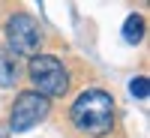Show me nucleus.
Returning a JSON list of instances; mask_svg holds the SVG:
<instances>
[{"instance_id":"nucleus-5","label":"nucleus","mask_w":150,"mask_h":138,"mask_svg":"<svg viewBox=\"0 0 150 138\" xmlns=\"http://www.w3.org/2000/svg\"><path fill=\"white\" fill-rule=\"evenodd\" d=\"M18 81V60L12 57V51L0 54V87H12Z\"/></svg>"},{"instance_id":"nucleus-3","label":"nucleus","mask_w":150,"mask_h":138,"mask_svg":"<svg viewBox=\"0 0 150 138\" xmlns=\"http://www.w3.org/2000/svg\"><path fill=\"white\" fill-rule=\"evenodd\" d=\"M48 117V99L39 96L36 90H27L15 99V105H12V117H9V126L12 132H27L33 129L36 123H42Z\"/></svg>"},{"instance_id":"nucleus-2","label":"nucleus","mask_w":150,"mask_h":138,"mask_svg":"<svg viewBox=\"0 0 150 138\" xmlns=\"http://www.w3.org/2000/svg\"><path fill=\"white\" fill-rule=\"evenodd\" d=\"M30 78L36 84V93L45 96V99L63 96L69 90V75L54 54H36L30 60Z\"/></svg>"},{"instance_id":"nucleus-4","label":"nucleus","mask_w":150,"mask_h":138,"mask_svg":"<svg viewBox=\"0 0 150 138\" xmlns=\"http://www.w3.org/2000/svg\"><path fill=\"white\" fill-rule=\"evenodd\" d=\"M6 36H9V48L15 54H36V48L42 42L39 24L24 12H18V15H12L6 21Z\"/></svg>"},{"instance_id":"nucleus-7","label":"nucleus","mask_w":150,"mask_h":138,"mask_svg":"<svg viewBox=\"0 0 150 138\" xmlns=\"http://www.w3.org/2000/svg\"><path fill=\"white\" fill-rule=\"evenodd\" d=\"M129 93H132L135 99H147V78H132Z\"/></svg>"},{"instance_id":"nucleus-6","label":"nucleus","mask_w":150,"mask_h":138,"mask_svg":"<svg viewBox=\"0 0 150 138\" xmlns=\"http://www.w3.org/2000/svg\"><path fill=\"white\" fill-rule=\"evenodd\" d=\"M123 36H126V42H141L144 36V18L141 15H129L123 21Z\"/></svg>"},{"instance_id":"nucleus-8","label":"nucleus","mask_w":150,"mask_h":138,"mask_svg":"<svg viewBox=\"0 0 150 138\" xmlns=\"http://www.w3.org/2000/svg\"><path fill=\"white\" fill-rule=\"evenodd\" d=\"M0 138H6V132H3V129H0Z\"/></svg>"},{"instance_id":"nucleus-1","label":"nucleus","mask_w":150,"mask_h":138,"mask_svg":"<svg viewBox=\"0 0 150 138\" xmlns=\"http://www.w3.org/2000/svg\"><path fill=\"white\" fill-rule=\"evenodd\" d=\"M72 123L87 135H105L114 123V102L105 90H84L72 105Z\"/></svg>"}]
</instances>
